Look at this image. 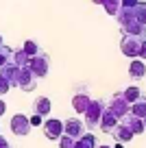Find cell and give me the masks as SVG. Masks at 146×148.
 <instances>
[{
  "mask_svg": "<svg viewBox=\"0 0 146 148\" xmlns=\"http://www.w3.org/2000/svg\"><path fill=\"white\" fill-rule=\"evenodd\" d=\"M22 50L26 52V57H28V59L41 52V50H39V44H37L35 39H26V42H24V46H22Z\"/></svg>",
  "mask_w": 146,
  "mask_h": 148,
  "instance_id": "obj_19",
  "label": "cell"
},
{
  "mask_svg": "<svg viewBox=\"0 0 146 148\" xmlns=\"http://www.w3.org/2000/svg\"><path fill=\"white\" fill-rule=\"evenodd\" d=\"M28 122H31V126H39V124H44V118L37 116V113H33V116L28 118Z\"/></svg>",
  "mask_w": 146,
  "mask_h": 148,
  "instance_id": "obj_26",
  "label": "cell"
},
{
  "mask_svg": "<svg viewBox=\"0 0 146 148\" xmlns=\"http://www.w3.org/2000/svg\"><path fill=\"white\" fill-rule=\"evenodd\" d=\"M118 124H120V120L105 107V111H103V116H101V124H98V129H101L105 135H111V131H114Z\"/></svg>",
  "mask_w": 146,
  "mask_h": 148,
  "instance_id": "obj_10",
  "label": "cell"
},
{
  "mask_svg": "<svg viewBox=\"0 0 146 148\" xmlns=\"http://www.w3.org/2000/svg\"><path fill=\"white\" fill-rule=\"evenodd\" d=\"M111 135H114V139H116L118 144H127V142H131V139H133V133L122 124V122H120V124L111 131Z\"/></svg>",
  "mask_w": 146,
  "mask_h": 148,
  "instance_id": "obj_15",
  "label": "cell"
},
{
  "mask_svg": "<svg viewBox=\"0 0 146 148\" xmlns=\"http://www.w3.org/2000/svg\"><path fill=\"white\" fill-rule=\"evenodd\" d=\"M137 59L146 61V39H142V46H140V55H137Z\"/></svg>",
  "mask_w": 146,
  "mask_h": 148,
  "instance_id": "obj_28",
  "label": "cell"
},
{
  "mask_svg": "<svg viewBox=\"0 0 146 148\" xmlns=\"http://www.w3.org/2000/svg\"><path fill=\"white\" fill-rule=\"evenodd\" d=\"M2 46H5V39H2V35H0V48H2Z\"/></svg>",
  "mask_w": 146,
  "mask_h": 148,
  "instance_id": "obj_33",
  "label": "cell"
},
{
  "mask_svg": "<svg viewBox=\"0 0 146 148\" xmlns=\"http://www.w3.org/2000/svg\"><path fill=\"white\" fill-rule=\"evenodd\" d=\"M140 46H142V39L140 37H133V35H122L120 39V52L129 59H137L140 55Z\"/></svg>",
  "mask_w": 146,
  "mask_h": 148,
  "instance_id": "obj_3",
  "label": "cell"
},
{
  "mask_svg": "<svg viewBox=\"0 0 146 148\" xmlns=\"http://www.w3.org/2000/svg\"><path fill=\"white\" fill-rule=\"evenodd\" d=\"M105 100H92L90 107H87V111L83 113L85 116V126L90 131L98 129V124H101V116H103V111H105Z\"/></svg>",
  "mask_w": 146,
  "mask_h": 148,
  "instance_id": "obj_2",
  "label": "cell"
},
{
  "mask_svg": "<svg viewBox=\"0 0 146 148\" xmlns=\"http://www.w3.org/2000/svg\"><path fill=\"white\" fill-rule=\"evenodd\" d=\"M122 124L127 126V129L131 131L133 135H140V133H144V122H142L140 118L131 116V113H127V116L122 118Z\"/></svg>",
  "mask_w": 146,
  "mask_h": 148,
  "instance_id": "obj_13",
  "label": "cell"
},
{
  "mask_svg": "<svg viewBox=\"0 0 146 148\" xmlns=\"http://www.w3.org/2000/svg\"><path fill=\"white\" fill-rule=\"evenodd\" d=\"M111 148H124V144H118V142H116V146H111Z\"/></svg>",
  "mask_w": 146,
  "mask_h": 148,
  "instance_id": "obj_31",
  "label": "cell"
},
{
  "mask_svg": "<svg viewBox=\"0 0 146 148\" xmlns=\"http://www.w3.org/2000/svg\"><path fill=\"white\" fill-rule=\"evenodd\" d=\"M11 57H13V50H11L9 46H2L0 48V68L7 63H11Z\"/></svg>",
  "mask_w": 146,
  "mask_h": 148,
  "instance_id": "obj_23",
  "label": "cell"
},
{
  "mask_svg": "<svg viewBox=\"0 0 146 148\" xmlns=\"http://www.w3.org/2000/svg\"><path fill=\"white\" fill-rule=\"evenodd\" d=\"M83 133H85V124L79 118H70V120L63 122V135H70L72 139H79Z\"/></svg>",
  "mask_w": 146,
  "mask_h": 148,
  "instance_id": "obj_8",
  "label": "cell"
},
{
  "mask_svg": "<svg viewBox=\"0 0 146 148\" xmlns=\"http://www.w3.org/2000/svg\"><path fill=\"white\" fill-rule=\"evenodd\" d=\"M59 148H74V139L70 135H61L59 137Z\"/></svg>",
  "mask_w": 146,
  "mask_h": 148,
  "instance_id": "obj_24",
  "label": "cell"
},
{
  "mask_svg": "<svg viewBox=\"0 0 146 148\" xmlns=\"http://www.w3.org/2000/svg\"><path fill=\"white\" fill-rule=\"evenodd\" d=\"M129 113L135 118H140V120H144L146 118V98H140V100H135L131 107H129Z\"/></svg>",
  "mask_w": 146,
  "mask_h": 148,
  "instance_id": "obj_17",
  "label": "cell"
},
{
  "mask_svg": "<svg viewBox=\"0 0 146 148\" xmlns=\"http://www.w3.org/2000/svg\"><path fill=\"white\" fill-rule=\"evenodd\" d=\"M129 102L124 100V96H122V92H118V94H114V98H111L109 100V105H107V109L111 111V113H114L116 118H118V120H122L124 116H127L129 113Z\"/></svg>",
  "mask_w": 146,
  "mask_h": 148,
  "instance_id": "obj_5",
  "label": "cell"
},
{
  "mask_svg": "<svg viewBox=\"0 0 146 148\" xmlns=\"http://www.w3.org/2000/svg\"><path fill=\"white\" fill-rule=\"evenodd\" d=\"M9 89H11V83L5 79V76H2V74H0V96H5Z\"/></svg>",
  "mask_w": 146,
  "mask_h": 148,
  "instance_id": "obj_25",
  "label": "cell"
},
{
  "mask_svg": "<svg viewBox=\"0 0 146 148\" xmlns=\"http://www.w3.org/2000/svg\"><path fill=\"white\" fill-rule=\"evenodd\" d=\"M122 96H124V100H127L129 105H133L135 100H140V98H142V89L137 87V85H131V87H127L122 92Z\"/></svg>",
  "mask_w": 146,
  "mask_h": 148,
  "instance_id": "obj_18",
  "label": "cell"
},
{
  "mask_svg": "<svg viewBox=\"0 0 146 148\" xmlns=\"http://www.w3.org/2000/svg\"><path fill=\"white\" fill-rule=\"evenodd\" d=\"M31 122H28V116H24V113H15L13 118H11V133L18 135V137H26L28 133H31Z\"/></svg>",
  "mask_w": 146,
  "mask_h": 148,
  "instance_id": "obj_4",
  "label": "cell"
},
{
  "mask_svg": "<svg viewBox=\"0 0 146 148\" xmlns=\"http://www.w3.org/2000/svg\"><path fill=\"white\" fill-rule=\"evenodd\" d=\"M90 102H92V96L87 94V89L85 87H79V92H74V96H72V107H74V111L76 113H85L87 111V107H90Z\"/></svg>",
  "mask_w": 146,
  "mask_h": 148,
  "instance_id": "obj_7",
  "label": "cell"
},
{
  "mask_svg": "<svg viewBox=\"0 0 146 148\" xmlns=\"http://www.w3.org/2000/svg\"><path fill=\"white\" fill-rule=\"evenodd\" d=\"M142 122H144V131H146V118H144V120H142Z\"/></svg>",
  "mask_w": 146,
  "mask_h": 148,
  "instance_id": "obj_35",
  "label": "cell"
},
{
  "mask_svg": "<svg viewBox=\"0 0 146 148\" xmlns=\"http://www.w3.org/2000/svg\"><path fill=\"white\" fill-rule=\"evenodd\" d=\"M96 148H111V146H105V144H101V146H96Z\"/></svg>",
  "mask_w": 146,
  "mask_h": 148,
  "instance_id": "obj_34",
  "label": "cell"
},
{
  "mask_svg": "<svg viewBox=\"0 0 146 148\" xmlns=\"http://www.w3.org/2000/svg\"><path fill=\"white\" fill-rule=\"evenodd\" d=\"M20 70H22V68H18L15 63H7V65H2V68H0V74H2V76L11 83V87H13V85H18Z\"/></svg>",
  "mask_w": 146,
  "mask_h": 148,
  "instance_id": "obj_12",
  "label": "cell"
},
{
  "mask_svg": "<svg viewBox=\"0 0 146 148\" xmlns=\"http://www.w3.org/2000/svg\"><path fill=\"white\" fill-rule=\"evenodd\" d=\"M0 148H11V144H9V142H7V139H5V137H0Z\"/></svg>",
  "mask_w": 146,
  "mask_h": 148,
  "instance_id": "obj_30",
  "label": "cell"
},
{
  "mask_svg": "<svg viewBox=\"0 0 146 148\" xmlns=\"http://www.w3.org/2000/svg\"><path fill=\"white\" fill-rule=\"evenodd\" d=\"M26 68L31 70V74L39 81V79H44L46 74H48V70H50V57L46 55V52H39V55H35V57L28 59Z\"/></svg>",
  "mask_w": 146,
  "mask_h": 148,
  "instance_id": "obj_1",
  "label": "cell"
},
{
  "mask_svg": "<svg viewBox=\"0 0 146 148\" xmlns=\"http://www.w3.org/2000/svg\"><path fill=\"white\" fill-rule=\"evenodd\" d=\"M44 135L48 139H59L61 135H63V122L59 120V118H48V120H44Z\"/></svg>",
  "mask_w": 146,
  "mask_h": 148,
  "instance_id": "obj_6",
  "label": "cell"
},
{
  "mask_svg": "<svg viewBox=\"0 0 146 148\" xmlns=\"http://www.w3.org/2000/svg\"><path fill=\"white\" fill-rule=\"evenodd\" d=\"M11 63H15L18 68H26V65H28V57H26V52H24L22 48H20V50H13Z\"/></svg>",
  "mask_w": 146,
  "mask_h": 148,
  "instance_id": "obj_20",
  "label": "cell"
},
{
  "mask_svg": "<svg viewBox=\"0 0 146 148\" xmlns=\"http://www.w3.org/2000/svg\"><path fill=\"white\" fill-rule=\"evenodd\" d=\"M50 109H52V105H50V98L48 96H39V98H35L33 100V113H37V116H50Z\"/></svg>",
  "mask_w": 146,
  "mask_h": 148,
  "instance_id": "obj_11",
  "label": "cell"
},
{
  "mask_svg": "<svg viewBox=\"0 0 146 148\" xmlns=\"http://www.w3.org/2000/svg\"><path fill=\"white\" fill-rule=\"evenodd\" d=\"M133 13H135V20H137V22L146 26V2H142V0H140V2L133 7Z\"/></svg>",
  "mask_w": 146,
  "mask_h": 148,
  "instance_id": "obj_21",
  "label": "cell"
},
{
  "mask_svg": "<svg viewBox=\"0 0 146 148\" xmlns=\"http://www.w3.org/2000/svg\"><path fill=\"white\" fill-rule=\"evenodd\" d=\"M18 87L22 89V92H35V87H37V79L31 74V70L28 68H22L20 70V79H18Z\"/></svg>",
  "mask_w": 146,
  "mask_h": 148,
  "instance_id": "obj_9",
  "label": "cell"
},
{
  "mask_svg": "<svg viewBox=\"0 0 146 148\" xmlns=\"http://www.w3.org/2000/svg\"><path fill=\"white\" fill-rule=\"evenodd\" d=\"M98 146V139L94 133H83L79 139H74V148H96Z\"/></svg>",
  "mask_w": 146,
  "mask_h": 148,
  "instance_id": "obj_16",
  "label": "cell"
},
{
  "mask_svg": "<svg viewBox=\"0 0 146 148\" xmlns=\"http://www.w3.org/2000/svg\"><path fill=\"white\" fill-rule=\"evenodd\" d=\"M5 113H7V102H5V100H0V118L5 116Z\"/></svg>",
  "mask_w": 146,
  "mask_h": 148,
  "instance_id": "obj_29",
  "label": "cell"
},
{
  "mask_svg": "<svg viewBox=\"0 0 146 148\" xmlns=\"http://www.w3.org/2000/svg\"><path fill=\"white\" fill-rule=\"evenodd\" d=\"M92 2H94V5H103V2H105V0H92Z\"/></svg>",
  "mask_w": 146,
  "mask_h": 148,
  "instance_id": "obj_32",
  "label": "cell"
},
{
  "mask_svg": "<svg viewBox=\"0 0 146 148\" xmlns=\"http://www.w3.org/2000/svg\"><path fill=\"white\" fill-rule=\"evenodd\" d=\"M103 9L109 15H118V11L122 9V5H120V0H105V2H103Z\"/></svg>",
  "mask_w": 146,
  "mask_h": 148,
  "instance_id": "obj_22",
  "label": "cell"
},
{
  "mask_svg": "<svg viewBox=\"0 0 146 148\" xmlns=\"http://www.w3.org/2000/svg\"><path fill=\"white\" fill-rule=\"evenodd\" d=\"M137 2H140V0H120V5H122L124 9H133Z\"/></svg>",
  "mask_w": 146,
  "mask_h": 148,
  "instance_id": "obj_27",
  "label": "cell"
},
{
  "mask_svg": "<svg viewBox=\"0 0 146 148\" xmlns=\"http://www.w3.org/2000/svg\"><path fill=\"white\" fill-rule=\"evenodd\" d=\"M129 76H131L133 81H140L146 76V65L142 59H133L131 63H129Z\"/></svg>",
  "mask_w": 146,
  "mask_h": 148,
  "instance_id": "obj_14",
  "label": "cell"
}]
</instances>
